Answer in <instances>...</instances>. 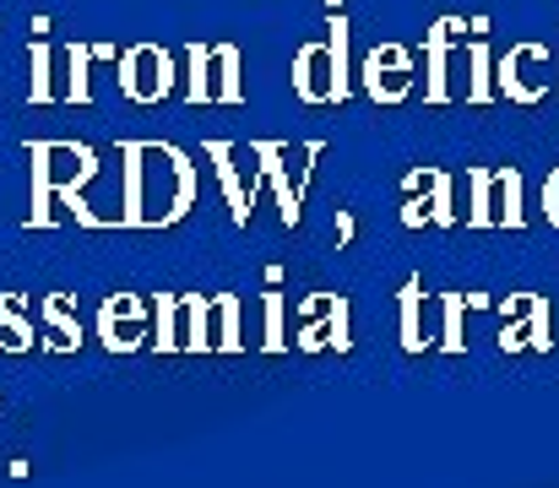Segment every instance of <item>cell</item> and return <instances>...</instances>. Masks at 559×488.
<instances>
[{
    "instance_id": "cell-1",
    "label": "cell",
    "mask_w": 559,
    "mask_h": 488,
    "mask_svg": "<svg viewBox=\"0 0 559 488\" xmlns=\"http://www.w3.org/2000/svg\"><path fill=\"white\" fill-rule=\"evenodd\" d=\"M126 212L120 228H169L195 206V163L175 142H120Z\"/></svg>"
},
{
    "instance_id": "cell-2",
    "label": "cell",
    "mask_w": 559,
    "mask_h": 488,
    "mask_svg": "<svg viewBox=\"0 0 559 488\" xmlns=\"http://www.w3.org/2000/svg\"><path fill=\"white\" fill-rule=\"evenodd\" d=\"M27 163H33V212H27V228H49L55 212L49 201H60L82 228H109L115 217H98L87 201H82V185L98 179V153L82 147V142H27Z\"/></svg>"
},
{
    "instance_id": "cell-3",
    "label": "cell",
    "mask_w": 559,
    "mask_h": 488,
    "mask_svg": "<svg viewBox=\"0 0 559 488\" xmlns=\"http://www.w3.org/2000/svg\"><path fill=\"white\" fill-rule=\"evenodd\" d=\"M348 93H354V76H348V22L332 16L326 38L294 49V98L299 104H343Z\"/></svg>"
},
{
    "instance_id": "cell-4",
    "label": "cell",
    "mask_w": 559,
    "mask_h": 488,
    "mask_svg": "<svg viewBox=\"0 0 559 488\" xmlns=\"http://www.w3.org/2000/svg\"><path fill=\"white\" fill-rule=\"evenodd\" d=\"M359 87H365V98H370V104H380V109L407 104V98H413V87H418L413 49H407V44H396V38L374 44L370 55L359 60Z\"/></svg>"
},
{
    "instance_id": "cell-5",
    "label": "cell",
    "mask_w": 559,
    "mask_h": 488,
    "mask_svg": "<svg viewBox=\"0 0 559 488\" xmlns=\"http://www.w3.org/2000/svg\"><path fill=\"white\" fill-rule=\"evenodd\" d=\"M190 104H245V82H239V44H190Z\"/></svg>"
},
{
    "instance_id": "cell-6",
    "label": "cell",
    "mask_w": 559,
    "mask_h": 488,
    "mask_svg": "<svg viewBox=\"0 0 559 488\" xmlns=\"http://www.w3.org/2000/svg\"><path fill=\"white\" fill-rule=\"evenodd\" d=\"M544 71H549V49L544 44H533V38L527 44H511L495 60V93L511 98V104H522V109H533V104H544L555 93V82Z\"/></svg>"
},
{
    "instance_id": "cell-7",
    "label": "cell",
    "mask_w": 559,
    "mask_h": 488,
    "mask_svg": "<svg viewBox=\"0 0 559 488\" xmlns=\"http://www.w3.org/2000/svg\"><path fill=\"white\" fill-rule=\"evenodd\" d=\"M424 223H435V228H456L462 223V212H456V201H451V174L445 168H407V179H402V228H424Z\"/></svg>"
},
{
    "instance_id": "cell-8",
    "label": "cell",
    "mask_w": 559,
    "mask_h": 488,
    "mask_svg": "<svg viewBox=\"0 0 559 488\" xmlns=\"http://www.w3.org/2000/svg\"><path fill=\"white\" fill-rule=\"evenodd\" d=\"M120 93L131 104H164L175 93V55L164 44H131L120 55Z\"/></svg>"
},
{
    "instance_id": "cell-9",
    "label": "cell",
    "mask_w": 559,
    "mask_h": 488,
    "mask_svg": "<svg viewBox=\"0 0 559 488\" xmlns=\"http://www.w3.org/2000/svg\"><path fill=\"white\" fill-rule=\"evenodd\" d=\"M299 336H294V347L299 353H321V347H337V353H348L354 347V325H348V299L343 294H310L305 305H299Z\"/></svg>"
},
{
    "instance_id": "cell-10",
    "label": "cell",
    "mask_w": 559,
    "mask_h": 488,
    "mask_svg": "<svg viewBox=\"0 0 559 488\" xmlns=\"http://www.w3.org/2000/svg\"><path fill=\"white\" fill-rule=\"evenodd\" d=\"M147 316H153V305H147L142 294H109V299L98 305V342H104L109 353H136V347H147V342H153Z\"/></svg>"
},
{
    "instance_id": "cell-11",
    "label": "cell",
    "mask_w": 559,
    "mask_h": 488,
    "mask_svg": "<svg viewBox=\"0 0 559 488\" xmlns=\"http://www.w3.org/2000/svg\"><path fill=\"white\" fill-rule=\"evenodd\" d=\"M467 44V22L462 16H440L424 33V104H451V49Z\"/></svg>"
},
{
    "instance_id": "cell-12",
    "label": "cell",
    "mask_w": 559,
    "mask_h": 488,
    "mask_svg": "<svg viewBox=\"0 0 559 488\" xmlns=\"http://www.w3.org/2000/svg\"><path fill=\"white\" fill-rule=\"evenodd\" d=\"M283 142H250V158H255V179H250V195H261V185L277 190V212H283V228H299L305 217V190H294L288 179V163H283Z\"/></svg>"
},
{
    "instance_id": "cell-13",
    "label": "cell",
    "mask_w": 559,
    "mask_h": 488,
    "mask_svg": "<svg viewBox=\"0 0 559 488\" xmlns=\"http://www.w3.org/2000/svg\"><path fill=\"white\" fill-rule=\"evenodd\" d=\"M206 158H212V174H217V185H223V201H228V217H234V228H250V212H255V201H250V185H245V174H239V147L234 142H206Z\"/></svg>"
},
{
    "instance_id": "cell-14",
    "label": "cell",
    "mask_w": 559,
    "mask_h": 488,
    "mask_svg": "<svg viewBox=\"0 0 559 488\" xmlns=\"http://www.w3.org/2000/svg\"><path fill=\"white\" fill-rule=\"evenodd\" d=\"M522 310H527V321L506 325V331H500V347H506V353H522V347L555 353V310H549V299H544V294H527Z\"/></svg>"
},
{
    "instance_id": "cell-15",
    "label": "cell",
    "mask_w": 559,
    "mask_h": 488,
    "mask_svg": "<svg viewBox=\"0 0 559 488\" xmlns=\"http://www.w3.org/2000/svg\"><path fill=\"white\" fill-rule=\"evenodd\" d=\"M38 321H44V347L49 353H76L82 347V321H76V299L71 294H49L38 305Z\"/></svg>"
},
{
    "instance_id": "cell-16",
    "label": "cell",
    "mask_w": 559,
    "mask_h": 488,
    "mask_svg": "<svg viewBox=\"0 0 559 488\" xmlns=\"http://www.w3.org/2000/svg\"><path fill=\"white\" fill-rule=\"evenodd\" d=\"M396 342H402V353H424L429 347V336H424V277L418 272L396 294Z\"/></svg>"
},
{
    "instance_id": "cell-17",
    "label": "cell",
    "mask_w": 559,
    "mask_h": 488,
    "mask_svg": "<svg viewBox=\"0 0 559 488\" xmlns=\"http://www.w3.org/2000/svg\"><path fill=\"white\" fill-rule=\"evenodd\" d=\"M180 347L212 353V299L206 294H180Z\"/></svg>"
},
{
    "instance_id": "cell-18",
    "label": "cell",
    "mask_w": 559,
    "mask_h": 488,
    "mask_svg": "<svg viewBox=\"0 0 559 488\" xmlns=\"http://www.w3.org/2000/svg\"><path fill=\"white\" fill-rule=\"evenodd\" d=\"M495 228H511V234L527 228V212H522V174H516L511 163L495 168Z\"/></svg>"
},
{
    "instance_id": "cell-19",
    "label": "cell",
    "mask_w": 559,
    "mask_h": 488,
    "mask_svg": "<svg viewBox=\"0 0 559 488\" xmlns=\"http://www.w3.org/2000/svg\"><path fill=\"white\" fill-rule=\"evenodd\" d=\"M467 228H495V168H467Z\"/></svg>"
},
{
    "instance_id": "cell-20",
    "label": "cell",
    "mask_w": 559,
    "mask_h": 488,
    "mask_svg": "<svg viewBox=\"0 0 559 488\" xmlns=\"http://www.w3.org/2000/svg\"><path fill=\"white\" fill-rule=\"evenodd\" d=\"M288 294L272 283L266 294H261V353H288Z\"/></svg>"
},
{
    "instance_id": "cell-21",
    "label": "cell",
    "mask_w": 559,
    "mask_h": 488,
    "mask_svg": "<svg viewBox=\"0 0 559 488\" xmlns=\"http://www.w3.org/2000/svg\"><path fill=\"white\" fill-rule=\"evenodd\" d=\"M212 353H245V325H239V294L212 299Z\"/></svg>"
},
{
    "instance_id": "cell-22",
    "label": "cell",
    "mask_w": 559,
    "mask_h": 488,
    "mask_svg": "<svg viewBox=\"0 0 559 488\" xmlns=\"http://www.w3.org/2000/svg\"><path fill=\"white\" fill-rule=\"evenodd\" d=\"M462 49H467V104H489L495 98V55L484 38H473Z\"/></svg>"
},
{
    "instance_id": "cell-23",
    "label": "cell",
    "mask_w": 559,
    "mask_h": 488,
    "mask_svg": "<svg viewBox=\"0 0 559 488\" xmlns=\"http://www.w3.org/2000/svg\"><path fill=\"white\" fill-rule=\"evenodd\" d=\"M0 353H27L38 336H33V321L22 316V294H0Z\"/></svg>"
},
{
    "instance_id": "cell-24",
    "label": "cell",
    "mask_w": 559,
    "mask_h": 488,
    "mask_svg": "<svg viewBox=\"0 0 559 488\" xmlns=\"http://www.w3.org/2000/svg\"><path fill=\"white\" fill-rule=\"evenodd\" d=\"M158 353H180V294H158L153 299V342Z\"/></svg>"
},
{
    "instance_id": "cell-25",
    "label": "cell",
    "mask_w": 559,
    "mask_h": 488,
    "mask_svg": "<svg viewBox=\"0 0 559 488\" xmlns=\"http://www.w3.org/2000/svg\"><path fill=\"white\" fill-rule=\"evenodd\" d=\"M462 305H467V294H440V353H467Z\"/></svg>"
},
{
    "instance_id": "cell-26",
    "label": "cell",
    "mask_w": 559,
    "mask_h": 488,
    "mask_svg": "<svg viewBox=\"0 0 559 488\" xmlns=\"http://www.w3.org/2000/svg\"><path fill=\"white\" fill-rule=\"evenodd\" d=\"M71 60V76H66V98L71 104H93V82H87V66H93V44H71L66 49Z\"/></svg>"
},
{
    "instance_id": "cell-27",
    "label": "cell",
    "mask_w": 559,
    "mask_h": 488,
    "mask_svg": "<svg viewBox=\"0 0 559 488\" xmlns=\"http://www.w3.org/2000/svg\"><path fill=\"white\" fill-rule=\"evenodd\" d=\"M49 55H55L49 44H33V49H27V66H33L27 98H33V104H49V98H55V87H49Z\"/></svg>"
},
{
    "instance_id": "cell-28",
    "label": "cell",
    "mask_w": 559,
    "mask_h": 488,
    "mask_svg": "<svg viewBox=\"0 0 559 488\" xmlns=\"http://www.w3.org/2000/svg\"><path fill=\"white\" fill-rule=\"evenodd\" d=\"M544 217L559 228V163H555V174L544 179Z\"/></svg>"
},
{
    "instance_id": "cell-29",
    "label": "cell",
    "mask_w": 559,
    "mask_h": 488,
    "mask_svg": "<svg viewBox=\"0 0 559 488\" xmlns=\"http://www.w3.org/2000/svg\"><path fill=\"white\" fill-rule=\"evenodd\" d=\"M337 239H343V245L354 239V217H348V212H337Z\"/></svg>"
}]
</instances>
